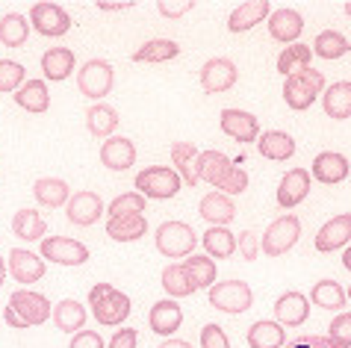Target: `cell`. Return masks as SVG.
Listing matches in <instances>:
<instances>
[{"label": "cell", "instance_id": "cell-1", "mask_svg": "<svg viewBox=\"0 0 351 348\" xmlns=\"http://www.w3.org/2000/svg\"><path fill=\"white\" fill-rule=\"evenodd\" d=\"M89 304H92V313L95 319L101 325L106 327H115V325H124L128 322V316H130V298L119 293L112 284H97L92 286V293H89Z\"/></svg>", "mask_w": 351, "mask_h": 348}, {"label": "cell", "instance_id": "cell-2", "mask_svg": "<svg viewBox=\"0 0 351 348\" xmlns=\"http://www.w3.org/2000/svg\"><path fill=\"white\" fill-rule=\"evenodd\" d=\"M319 92H325V77H322L319 69H304L298 74H289L284 83V101L289 110H310L316 103Z\"/></svg>", "mask_w": 351, "mask_h": 348}, {"label": "cell", "instance_id": "cell-3", "mask_svg": "<svg viewBox=\"0 0 351 348\" xmlns=\"http://www.w3.org/2000/svg\"><path fill=\"white\" fill-rule=\"evenodd\" d=\"M183 180L180 174L169 169V166H151L136 174V192L145 198H154V201H169L180 192Z\"/></svg>", "mask_w": 351, "mask_h": 348}, {"label": "cell", "instance_id": "cell-4", "mask_svg": "<svg viewBox=\"0 0 351 348\" xmlns=\"http://www.w3.org/2000/svg\"><path fill=\"white\" fill-rule=\"evenodd\" d=\"M298 239H301V221L287 212V216L275 219L266 227V234H263V243H260V251L266 257H284L287 251L295 248Z\"/></svg>", "mask_w": 351, "mask_h": 348}, {"label": "cell", "instance_id": "cell-5", "mask_svg": "<svg viewBox=\"0 0 351 348\" xmlns=\"http://www.w3.org/2000/svg\"><path fill=\"white\" fill-rule=\"evenodd\" d=\"M210 304L221 313H245L251 304H254V293L245 280H219V284L210 286Z\"/></svg>", "mask_w": 351, "mask_h": 348}, {"label": "cell", "instance_id": "cell-6", "mask_svg": "<svg viewBox=\"0 0 351 348\" xmlns=\"http://www.w3.org/2000/svg\"><path fill=\"white\" fill-rule=\"evenodd\" d=\"M195 245H198V236L183 221H165L157 227V251L162 257H189Z\"/></svg>", "mask_w": 351, "mask_h": 348}, {"label": "cell", "instance_id": "cell-7", "mask_svg": "<svg viewBox=\"0 0 351 348\" xmlns=\"http://www.w3.org/2000/svg\"><path fill=\"white\" fill-rule=\"evenodd\" d=\"M112 83H115V71L106 60H89L77 71V86L86 98H106L112 92Z\"/></svg>", "mask_w": 351, "mask_h": 348}, {"label": "cell", "instance_id": "cell-8", "mask_svg": "<svg viewBox=\"0 0 351 348\" xmlns=\"http://www.w3.org/2000/svg\"><path fill=\"white\" fill-rule=\"evenodd\" d=\"M30 24L36 27L38 36L60 38L71 30V15L60 3H33L30 9Z\"/></svg>", "mask_w": 351, "mask_h": 348}, {"label": "cell", "instance_id": "cell-9", "mask_svg": "<svg viewBox=\"0 0 351 348\" xmlns=\"http://www.w3.org/2000/svg\"><path fill=\"white\" fill-rule=\"evenodd\" d=\"M9 307L21 316V322L27 327L45 325L47 319L53 316L51 301H47L45 295H38V293H30V289H18V293H12V298H9Z\"/></svg>", "mask_w": 351, "mask_h": 348}, {"label": "cell", "instance_id": "cell-10", "mask_svg": "<svg viewBox=\"0 0 351 348\" xmlns=\"http://www.w3.org/2000/svg\"><path fill=\"white\" fill-rule=\"evenodd\" d=\"M42 257L53 260L60 266H83L89 260V248L68 236H45L42 239Z\"/></svg>", "mask_w": 351, "mask_h": 348}, {"label": "cell", "instance_id": "cell-11", "mask_svg": "<svg viewBox=\"0 0 351 348\" xmlns=\"http://www.w3.org/2000/svg\"><path fill=\"white\" fill-rule=\"evenodd\" d=\"M237 65L230 60H224V56H213L201 65V89L207 95H219V92H228L233 89V83H237Z\"/></svg>", "mask_w": 351, "mask_h": 348}, {"label": "cell", "instance_id": "cell-12", "mask_svg": "<svg viewBox=\"0 0 351 348\" xmlns=\"http://www.w3.org/2000/svg\"><path fill=\"white\" fill-rule=\"evenodd\" d=\"M348 243H351V212L334 216L330 221H325V225L319 227V234H316V251H322V254L339 251Z\"/></svg>", "mask_w": 351, "mask_h": 348}, {"label": "cell", "instance_id": "cell-13", "mask_svg": "<svg viewBox=\"0 0 351 348\" xmlns=\"http://www.w3.org/2000/svg\"><path fill=\"white\" fill-rule=\"evenodd\" d=\"M221 130L233 142H257L260 139V121L257 115L245 110H224L221 112Z\"/></svg>", "mask_w": 351, "mask_h": 348}, {"label": "cell", "instance_id": "cell-14", "mask_svg": "<svg viewBox=\"0 0 351 348\" xmlns=\"http://www.w3.org/2000/svg\"><path fill=\"white\" fill-rule=\"evenodd\" d=\"M65 212H68V221H71V225L89 227L104 216V201H101V195H95V192H77V195L68 198Z\"/></svg>", "mask_w": 351, "mask_h": 348}, {"label": "cell", "instance_id": "cell-15", "mask_svg": "<svg viewBox=\"0 0 351 348\" xmlns=\"http://www.w3.org/2000/svg\"><path fill=\"white\" fill-rule=\"evenodd\" d=\"M348 160L343 153L337 151H322L319 157L313 160V169H310V177H316L319 183H325V186H337V183H343L348 177Z\"/></svg>", "mask_w": 351, "mask_h": 348}, {"label": "cell", "instance_id": "cell-16", "mask_svg": "<svg viewBox=\"0 0 351 348\" xmlns=\"http://www.w3.org/2000/svg\"><path fill=\"white\" fill-rule=\"evenodd\" d=\"M310 180L313 177H310V171H304V169L287 171L284 177H280V186H278V204L284 210L298 207L301 201L310 195Z\"/></svg>", "mask_w": 351, "mask_h": 348}, {"label": "cell", "instance_id": "cell-17", "mask_svg": "<svg viewBox=\"0 0 351 348\" xmlns=\"http://www.w3.org/2000/svg\"><path fill=\"white\" fill-rule=\"evenodd\" d=\"M6 269L12 272V280H18V284H36V280L45 277V260L27 248H12Z\"/></svg>", "mask_w": 351, "mask_h": 348}, {"label": "cell", "instance_id": "cell-18", "mask_svg": "<svg viewBox=\"0 0 351 348\" xmlns=\"http://www.w3.org/2000/svg\"><path fill=\"white\" fill-rule=\"evenodd\" d=\"M269 12H271L269 0H248V3H239L228 18V30L245 33L251 27H257L260 21H269Z\"/></svg>", "mask_w": 351, "mask_h": 348}, {"label": "cell", "instance_id": "cell-19", "mask_svg": "<svg viewBox=\"0 0 351 348\" xmlns=\"http://www.w3.org/2000/svg\"><path fill=\"white\" fill-rule=\"evenodd\" d=\"M198 145L192 142H174L171 145V162H174V171L180 174V180L186 186H198L201 183V174H198Z\"/></svg>", "mask_w": 351, "mask_h": 348}, {"label": "cell", "instance_id": "cell-20", "mask_svg": "<svg viewBox=\"0 0 351 348\" xmlns=\"http://www.w3.org/2000/svg\"><path fill=\"white\" fill-rule=\"evenodd\" d=\"M101 162L110 171H128L136 162V145L124 136H112L101 145Z\"/></svg>", "mask_w": 351, "mask_h": 348}, {"label": "cell", "instance_id": "cell-21", "mask_svg": "<svg viewBox=\"0 0 351 348\" xmlns=\"http://www.w3.org/2000/svg\"><path fill=\"white\" fill-rule=\"evenodd\" d=\"M301 30H304V18H301L295 9H278V12L269 15V36L275 38V42L295 45Z\"/></svg>", "mask_w": 351, "mask_h": 348}, {"label": "cell", "instance_id": "cell-22", "mask_svg": "<svg viewBox=\"0 0 351 348\" xmlns=\"http://www.w3.org/2000/svg\"><path fill=\"white\" fill-rule=\"evenodd\" d=\"M148 322H151V331L154 334L171 336L180 327V322H183V310H180V304L174 301V298H165V301H157V304L151 307Z\"/></svg>", "mask_w": 351, "mask_h": 348}, {"label": "cell", "instance_id": "cell-23", "mask_svg": "<svg viewBox=\"0 0 351 348\" xmlns=\"http://www.w3.org/2000/svg\"><path fill=\"white\" fill-rule=\"evenodd\" d=\"M201 219H207L213 227H228V221H233V216H237V207H233V201L224 195V192H210V195L201 198Z\"/></svg>", "mask_w": 351, "mask_h": 348}, {"label": "cell", "instance_id": "cell-24", "mask_svg": "<svg viewBox=\"0 0 351 348\" xmlns=\"http://www.w3.org/2000/svg\"><path fill=\"white\" fill-rule=\"evenodd\" d=\"M275 316H278L280 325H289V327L304 325L307 316H310V301H307V295H301V293H284V295H280L278 301H275Z\"/></svg>", "mask_w": 351, "mask_h": 348}, {"label": "cell", "instance_id": "cell-25", "mask_svg": "<svg viewBox=\"0 0 351 348\" xmlns=\"http://www.w3.org/2000/svg\"><path fill=\"white\" fill-rule=\"evenodd\" d=\"M257 148L266 160L271 162H287L295 157V139L284 130H266L263 136L257 139Z\"/></svg>", "mask_w": 351, "mask_h": 348}, {"label": "cell", "instance_id": "cell-26", "mask_svg": "<svg viewBox=\"0 0 351 348\" xmlns=\"http://www.w3.org/2000/svg\"><path fill=\"white\" fill-rule=\"evenodd\" d=\"M248 345L251 348H284L287 345V331L280 322L271 319H260L248 327Z\"/></svg>", "mask_w": 351, "mask_h": 348}, {"label": "cell", "instance_id": "cell-27", "mask_svg": "<svg viewBox=\"0 0 351 348\" xmlns=\"http://www.w3.org/2000/svg\"><path fill=\"white\" fill-rule=\"evenodd\" d=\"M33 195H36V204H42L47 210H60L62 204H68L71 189H68V183L60 177H42V180H36Z\"/></svg>", "mask_w": 351, "mask_h": 348}, {"label": "cell", "instance_id": "cell-28", "mask_svg": "<svg viewBox=\"0 0 351 348\" xmlns=\"http://www.w3.org/2000/svg\"><path fill=\"white\" fill-rule=\"evenodd\" d=\"M74 69H77V60H74V51H68V47H51V51L42 56V71L47 80L62 83L71 77Z\"/></svg>", "mask_w": 351, "mask_h": 348}, {"label": "cell", "instance_id": "cell-29", "mask_svg": "<svg viewBox=\"0 0 351 348\" xmlns=\"http://www.w3.org/2000/svg\"><path fill=\"white\" fill-rule=\"evenodd\" d=\"M148 234V219L145 216H121L106 221V236L115 243H136Z\"/></svg>", "mask_w": 351, "mask_h": 348}, {"label": "cell", "instance_id": "cell-30", "mask_svg": "<svg viewBox=\"0 0 351 348\" xmlns=\"http://www.w3.org/2000/svg\"><path fill=\"white\" fill-rule=\"evenodd\" d=\"M322 106H325V112L337 121L351 119V83L339 80V83L330 86V89H325V95H322Z\"/></svg>", "mask_w": 351, "mask_h": 348}, {"label": "cell", "instance_id": "cell-31", "mask_svg": "<svg viewBox=\"0 0 351 348\" xmlns=\"http://www.w3.org/2000/svg\"><path fill=\"white\" fill-rule=\"evenodd\" d=\"M115 127H119V112L106 103H95L89 112H86V130L92 133L97 139H112Z\"/></svg>", "mask_w": 351, "mask_h": 348}, {"label": "cell", "instance_id": "cell-32", "mask_svg": "<svg viewBox=\"0 0 351 348\" xmlns=\"http://www.w3.org/2000/svg\"><path fill=\"white\" fill-rule=\"evenodd\" d=\"M15 103L21 106V110L33 112V115L47 112V106H51V95H47L45 80H27L21 89L15 92Z\"/></svg>", "mask_w": 351, "mask_h": 348}, {"label": "cell", "instance_id": "cell-33", "mask_svg": "<svg viewBox=\"0 0 351 348\" xmlns=\"http://www.w3.org/2000/svg\"><path fill=\"white\" fill-rule=\"evenodd\" d=\"M53 325L60 327L62 334H77L86 327V307L74 298H65L53 307Z\"/></svg>", "mask_w": 351, "mask_h": 348}, {"label": "cell", "instance_id": "cell-34", "mask_svg": "<svg viewBox=\"0 0 351 348\" xmlns=\"http://www.w3.org/2000/svg\"><path fill=\"white\" fill-rule=\"evenodd\" d=\"M162 286L171 298H186L192 293H198V284L192 280V275L186 272L183 263H171L162 269Z\"/></svg>", "mask_w": 351, "mask_h": 348}, {"label": "cell", "instance_id": "cell-35", "mask_svg": "<svg viewBox=\"0 0 351 348\" xmlns=\"http://www.w3.org/2000/svg\"><path fill=\"white\" fill-rule=\"evenodd\" d=\"M201 245L207 251V257L228 260V257H233V251H237V236H233L228 227H210V230H204Z\"/></svg>", "mask_w": 351, "mask_h": 348}, {"label": "cell", "instance_id": "cell-36", "mask_svg": "<svg viewBox=\"0 0 351 348\" xmlns=\"http://www.w3.org/2000/svg\"><path fill=\"white\" fill-rule=\"evenodd\" d=\"M310 301L319 304L322 310H343L348 295L337 280H316L313 289H310Z\"/></svg>", "mask_w": 351, "mask_h": 348}, {"label": "cell", "instance_id": "cell-37", "mask_svg": "<svg viewBox=\"0 0 351 348\" xmlns=\"http://www.w3.org/2000/svg\"><path fill=\"white\" fill-rule=\"evenodd\" d=\"M12 234L27 239V243H36V239H45L47 225L38 216V210H18L12 216Z\"/></svg>", "mask_w": 351, "mask_h": 348}, {"label": "cell", "instance_id": "cell-38", "mask_svg": "<svg viewBox=\"0 0 351 348\" xmlns=\"http://www.w3.org/2000/svg\"><path fill=\"white\" fill-rule=\"evenodd\" d=\"M310 51H313L319 60H339V56L351 53V42L337 30H322Z\"/></svg>", "mask_w": 351, "mask_h": 348}, {"label": "cell", "instance_id": "cell-39", "mask_svg": "<svg viewBox=\"0 0 351 348\" xmlns=\"http://www.w3.org/2000/svg\"><path fill=\"white\" fill-rule=\"evenodd\" d=\"M233 169V162L224 157L221 151H201V157H198V174H201V180H207L213 183V186H219V183L224 180V174H228Z\"/></svg>", "mask_w": 351, "mask_h": 348}, {"label": "cell", "instance_id": "cell-40", "mask_svg": "<svg viewBox=\"0 0 351 348\" xmlns=\"http://www.w3.org/2000/svg\"><path fill=\"white\" fill-rule=\"evenodd\" d=\"M180 53V45L171 38H151L133 53V62H169Z\"/></svg>", "mask_w": 351, "mask_h": 348}, {"label": "cell", "instance_id": "cell-41", "mask_svg": "<svg viewBox=\"0 0 351 348\" xmlns=\"http://www.w3.org/2000/svg\"><path fill=\"white\" fill-rule=\"evenodd\" d=\"M30 36V21L18 12H9L0 18V45L6 47H21Z\"/></svg>", "mask_w": 351, "mask_h": 348}, {"label": "cell", "instance_id": "cell-42", "mask_svg": "<svg viewBox=\"0 0 351 348\" xmlns=\"http://www.w3.org/2000/svg\"><path fill=\"white\" fill-rule=\"evenodd\" d=\"M310 56H313V51H310L307 45H287L278 56V71L284 77L304 71V69H310Z\"/></svg>", "mask_w": 351, "mask_h": 348}, {"label": "cell", "instance_id": "cell-43", "mask_svg": "<svg viewBox=\"0 0 351 348\" xmlns=\"http://www.w3.org/2000/svg\"><path fill=\"white\" fill-rule=\"evenodd\" d=\"M183 266H186V272L192 275V280L198 284V289H210L216 284V263H213V257H186L183 260Z\"/></svg>", "mask_w": 351, "mask_h": 348}, {"label": "cell", "instance_id": "cell-44", "mask_svg": "<svg viewBox=\"0 0 351 348\" xmlns=\"http://www.w3.org/2000/svg\"><path fill=\"white\" fill-rule=\"evenodd\" d=\"M142 210H145V195H139V192H124V195H119L110 207H106V216L110 219L142 216Z\"/></svg>", "mask_w": 351, "mask_h": 348}, {"label": "cell", "instance_id": "cell-45", "mask_svg": "<svg viewBox=\"0 0 351 348\" xmlns=\"http://www.w3.org/2000/svg\"><path fill=\"white\" fill-rule=\"evenodd\" d=\"M24 65L12 60H0V92H18L24 86Z\"/></svg>", "mask_w": 351, "mask_h": 348}, {"label": "cell", "instance_id": "cell-46", "mask_svg": "<svg viewBox=\"0 0 351 348\" xmlns=\"http://www.w3.org/2000/svg\"><path fill=\"white\" fill-rule=\"evenodd\" d=\"M216 189L224 192V195H239V192H245V189H248V171L233 162V169L224 174V180L219 183Z\"/></svg>", "mask_w": 351, "mask_h": 348}, {"label": "cell", "instance_id": "cell-47", "mask_svg": "<svg viewBox=\"0 0 351 348\" xmlns=\"http://www.w3.org/2000/svg\"><path fill=\"white\" fill-rule=\"evenodd\" d=\"M330 340L339 348H351V313H339L330 322Z\"/></svg>", "mask_w": 351, "mask_h": 348}, {"label": "cell", "instance_id": "cell-48", "mask_svg": "<svg viewBox=\"0 0 351 348\" xmlns=\"http://www.w3.org/2000/svg\"><path fill=\"white\" fill-rule=\"evenodd\" d=\"M201 348H230V343L219 325H204L201 327Z\"/></svg>", "mask_w": 351, "mask_h": 348}, {"label": "cell", "instance_id": "cell-49", "mask_svg": "<svg viewBox=\"0 0 351 348\" xmlns=\"http://www.w3.org/2000/svg\"><path fill=\"white\" fill-rule=\"evenodd\" d=\"M237 248H239V254L245 257V260H257V254H260V239H257V234H251V230L239 234Z\"/></svg>", "mask_w": 351, "mask_h": 348}, {"label": "cell", "instance_id": "cell-50", "mask_svg": "<svg viewBox=\"0 0 351 348\" xmlns=\"http://www.w3.org/2000/svg\"><path fill=\"white\" fill-rule=\"evenodd\" d=\"M289 348H339L330 336H319V334H307V336H298L295 343H289Z\"/></svg>", "mask_w": 351, "mask_h": 348}, {"label": "cell", "instance_id": "cell-51", "mask_svg": "<svg viewBox=\"0 0 351 348\" xmlns=\"http://www.w3.org/2000/svg\"><path fill=\"white\" fill-rule=\"evenodd\" d=\"M71 348H104V340H101V334L97 331H77L74 334V340H71Z\"/></svg>", "mask_w": 351, "mask_h": 348}, {"label": "cell", "instance_id": "cell-52", "mask_svg": "<svg viewBox=\"0 0 351 348\" xmlns=\"http://www.w3.org/2000/svg\"><path fill=\"white\" fill-rule=\"evenodd\" d=\"M136 340H139V334H136L133 327H121V331L112 334V340L106 348H136Z\"/></svg>", "mask_w": 351, "mask_h": 348}, {"label": "cell", "instance_id": "cell-53", "mask_svg": "<svg viewBox=\"0 0 351 348\" xmlns=\"http://www.w3.org/2000/svg\"><path fill=\"white\" fill-rule=\"evenodd\" d=\"M192 6L195 3H189V0H183V3H169V0H160V3H157V9L165 18H180V15H186Z\"/></svg>", "mask_w": 351, "mask_h": 348}, {"label": "cell", "instance_id": "cell-54", "mask_svg": "<svg viewBox=\"0 0 351 348\" xmlns=\"http://www.w3.org/2000/svg\"><path fill=\"white\" fill-rule=\"evenodd\" d=\"M3 319H6V325H9V327H15V331H24V327H27V325L21 322V316H18L9 304H6V310H3Z\"/></svg>", "mask_w": 351, "mask_h": 348}, {"label": "cell", "instance_id": "cell-55", "mask_svg": "<svg viewBox=\"0 0 351 348\" xmlns=\"http://www.w3.org/2000/svg\"><path fill=\"white\" fill-rule=\"evenodd\" d=\"M133 3H97L101 12H119V9H130Z\"/></svg>", "mask_w": 351, "mask_h": 348}, {"label": "cell", "instance_id": "cell-56", "mask_svg": "<svg viewBox=\"0 0 351 348\" xmlns=\"http://www.w3.org/2000/svg\"><path fill=\"white\" fill-rule=\"evenodd\" d=\"M160 348H192L189 343H183V340H165Z\"/></svg>", "mask_w": 351, "mask_h": 348}, {"label": "cell", "instance_id": "cell-57", "mask_svg": "<svg viewBox=\"0 0 351 348\" xmlns=\"http://www.w3.org/2000/svg\"><path fill=\"white\" fill-rule=\"evenodd\" d=\"M343 266L351 272V248H346V254H343Z\"/></svg>", "mask_w": 351, "mask_h": 348}, {"label": "cell", "instance_id": "cell-58", "mask_svg": "<svg viewBox=\"0 0 351 348\" xmlns=\"http://www.w3.org/2000/svg\"><path fill=\"white\" fill-rule=\"evenodd\" d=\"M3 280H6V263H3V257H0V286H3Z\"/></svg>", "mask_w": 351, "mask_h": 348}, {"label": "cell", "instance_id": "cell-59", "mask_svg": "<svg viewBox=\"0 0 351 348\" xmlns=\"http://www.w3.org/2000/svg\"><path fill=\"white\" fill-rule=\"evenodd\" d=\"M346 12H348V15H351V3H346Z\"/></svg>", "mask_w": 351, "mask_h": 348}, {"label": "cell", "instance_id": "cell-60", "mask_svg": "<svg viewBox=\"0 0 351 348\" xmlns=\"http://www.w3.org/2000/svg\"><path fill=\"white\" fill-rule=\"evenodd\" d=\"M346 295H348V301H351V286H348V293H346Z\"/></svg>", "mask_w": 351, "mask_h": 348}]
</instances>
